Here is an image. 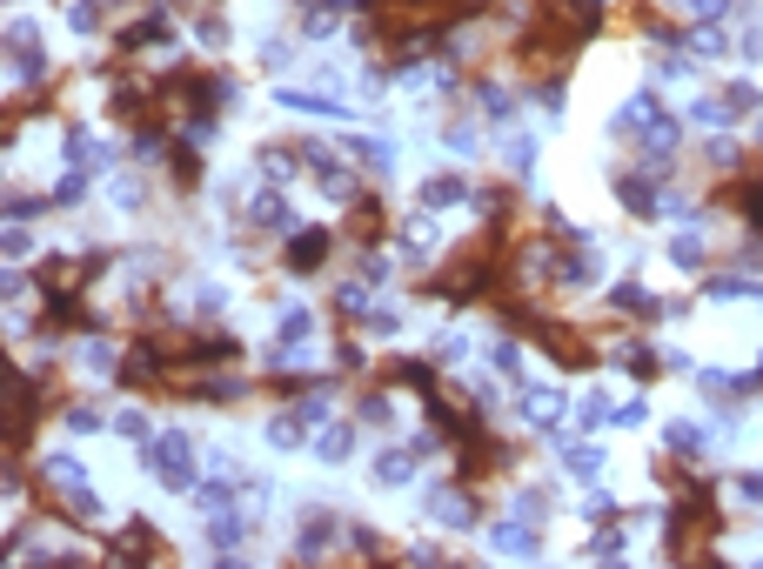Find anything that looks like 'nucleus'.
Returning a JSON list of instances; mask_svg holds the SVG:
<instances>
[{"instance_id": "a19ab883", "label": "nucleus", "mask_w": 763, "mask_h": 569, "mask_svg": "<svg viewBox=\"0 0 763 569\" xmlns=\"http://www.w3.org/2000/svg\"><path fill=\"white\" fill-rule=\"evenodd\" d=\"M88 188H95V168H74V161H67V168L54 175V208H80Z\"/></svg>"}, {"instance_id": "37998d69", "label": "nucleus", "mask_w": 763, "mask_h": 569, "mask_svg": "<svg viewBox=\"0 0 763 569\" xmlns=\"http://www.w3.org/2000/svg\"><path fill=\"white\" fill-rule=\"evenodd\" d=\"M684 121H690V128H704V134H717V128H730L737 114H730V101H723V95H697Z\"/></svg>"}, {"instance_id": "4d7b16f0", "label": "nucleus", "mask_w": 763, "mask_h": 569, "mask_svg": "<svg viewBox=\"0 0 763 569\" xmlns=\"http://www.w3.org/2000/svg\"><path fill=\"white\" fill-rule=\"evenodd\" d=\"M469 349H476V342H469V336H462V329H449V336H443V342H436V349H429V355H436V362H443V369H462V362H469Z\"/></svg>"}, {"instance_id": "aec40b11", "label": "nucleus", "mask_w": 763, "mask_h": 569, "mask_svg": "<svg viewBox=\"0 0 763 569\" xmlns=\"http://www.w3.org/2000/svg\"><path fill=\"white\" fill-rule=\"evenodd\" d=\"M663 255H669L676 275H710V241H704L697 221H676V234L663 241Z\"/></svg>"}, {"instance_id": "f8f14e48", "label": "nucleus", "mask_w": 763, "mask_h": 569, "mask_svg": "<svg viewBox=\"0 0 763 569\" xmlns=\"http://www.w3.org/2000/svg\"><path fill=\"white\" fill-rule=\"evenodd\" d=\"M382 382H389V389H408L415 402H429V395H443V362H436V355H389V362H382Z\"/></svg>"}, {"instance_id": "bb28decb", "label": "nucleus", "mask_w": 763, "mask_h": 569, "mask_svg": "<svg viewBox=\"0 0 763 569\" xmlns=\"http://www.w3.org/2000/svg\"><path fill=\"white\" fill-rule=\"evenodd\" d=\"M254 168H262V182L295 188V182H302V147H295V134H288V141H262V147H254Z\"/></svg>"}, {"instance_id": "c03bdc74", "label": "nucleus", "mask_w": 763, "mask_h": 569, "mask_svg": "<svg viewBox=\"0 0 763 569\" xmlns=\"http://www.w3.org/2000/svg\"><path fill=\"white\" fill-rule=\"evenodd\" d=\"M717 95L730 101V114H737V121H750V114L763 108V88H756V80H750V74H737V80H723V88H717Z\"/></svg>"}, {"instance_id": "473e14b6", "label": "nucleus", "mask_w": 763, "mask_h": 569, "mask_svg": "<svg viewBox=\"0 0 763 569\" xmlns=\"http://www.w3.org/2000/svg\"><path fill=\"white\" fill-rule=\"evenodd\" d=\"M161 168H167V188H182V195H195V188H201V147L175 134V147H167V161H161Z\"/></svg>"}, {"instance_id": "393cba45", "label": "nucleus", "mask_w": 763, "mask_h": 569, "mask_svg": "<svg viewBox=\"0 0 763 569\" xmlns=\"http://www.w3.org/2000/svg\"><path fill=\"white\" fill-rule=\"evenodd\" d=\"M415 442H382L375 449V462H369V482H375V490H408V482H415Z\"/></svg>"}, {"instance_id": "6e6552de", "label": "nucleus", "mask_w": 763, "mask_h": 569, "mask_svg": "<svg viewBox=\"0 0 763 569\" xmlns=\"http://www.w3.org/2000/svg\"><path fill=\"white\" fill-rule=\"evenodd\" d=\"M389 249H395V262L402 269H436L443 262V228H436V215L429 208H415V215H402L395 221V234H389Z\"/></svg>"}, {"instance_id": "f3484780", "label": "nucleus", "mask_w": 763, "mask_h": 569, "mask_svg": "<svg viewBox=\"0 0 763 569\" xmlns=\"http://www.w3.org/2000/svg\"><path fill=\"white\" fill-rule=\"evenodd\" d=\"M710 201H717V208H730L743 228H756V234H763V168H756V175H730Z\"/></svg>"}, {"instance_id": "f704fd0d", "label": "nucleus", "mask_w": 763, "mask_h": 569, "mask_svg": "<svg viewBox=\"0 0 763 569\" xmlns=\"http://www.w3.org/2000/svg\"><path fill=\"white\" fill-rule=\"evenodd\" d=\"M697 154H704V168H710V175H723V182H730V175H743V141H730L723 128H717V134H704V147H697Z\"/></svg>"}, {"instance_id": "e2e57ef3", "label": "nucleus", "mask_w": 763, "mask_h": 569, "mask_svg": "<svg viewBox=\"0 0 763 569\" xmlns=\"http://www.w3.org/2000/svg\"><path fill=\"white\" fill-rule=\"evenodd\" d=\"M34 255V234H28V221H8V262H28Z\"/></svg>"}, {"instance_id": "2eb2a0df", "label": "nucleus", "mask_w": 763, "mask_h": 569, "mask_svg": "<svg viewBox=\"0 0 763 569\" xmlns=\"http://www.w3.org/2000/svg\"><path fill=\"white\" fill-rule=\"evenodd\" d=\"M482 543H489L495 556H543V523H530V516L509 510L502 523H489V529H482Z\"/></svg>"}, {"instance_id": "13d9d810", "label": "nucleus", "mask_w": 763, "mask_h": 569, "mask_svg": "<svg viewBox=\"0 0 763 569\" xmlns=\"http://www.w3.org/2000/svg\"><path fill=\"white\" fill-rule=\"evenodd\" d=\"M730 496H737V503H750V510H763V469L730 475Z\"/></svg>"}, {"instance_id": "2f4dec72", "label": "nucleus", "mask_w": 763, "mask_h": 569, "mask_svg": "<svg viewBox=\"0 0 763 569\" xmlns=\"http://www.w3.org/2000/svg\"><path fill=\"white\" fill-rule=\"evenodd\" d=\"M108 201H115L121 215H148V208H154V182H148L141 168H115V182H108Z\"/></svg>"}, {"instance_id": "a878e982", "label": "nucleus", "mask_w": 763, "mask_h": 569, "mask_svg": "<svg viewBox=\"0 0 763 569\" xmlns=\"http://www.w3.org/2000/svg\"><path fill=\"white\" fill-rule=\"evenodd\" d=\"M54 423H61L67 436H101V429H115V416L101 409V402H88V395H61V402H54Z\"/></svg>"}, {"instance_id": "8fccbe9b", "label": "nucleus", "mask_w": 763, "mask_h": 569, "mask_svg": "<svg viewBox=\"0 0 763 569\" xmlns=\"http://www.w3.org/2000/svg\"><path fill=\"white\" fill-rule=\"evenodd\" d=\"M362 336H375V342H395V336H402V308L375 302V308H369V321H362Z\"/></svg>"}, {"instance_id": "603ef678", "label": "nucleus", "mask_w": 763, "mask_h": 569, "mask_svg": "<svg viewBox=\"0 0 763 569\" xmlns=\"http://www.w3.org/2000/svg\"><path fill=\"white\" fill-rule=\"evenodd\" d=\"M115 436H121V442H134V449H141V442H154L148 409H115Z\"/></svg>"}, {"instance_id": "4c0bfd02", "label": "nucleus", "mask_w": 763, "mask_h": 569, "mask_svg": "<svg viewBox=\"0 0 763 569\" xmlns=\"http://www.w3.org/2000/svg\"><path fill=\"white\" fill-rule=\"evenodd\" d=\"M188 34H195L208 54H221V47L235 41V28H228V8H195V14H188Z\"/></svg>"}, {"instance_id": "f257e3e1", "label": "nucleus", "mask_w": 763, "mask_h": 569, "mask_svg": "<svg viewBox=\"0 0 763 569\" xmlns=\"http://www.w3.org/2000/svg\"><path fill=\"white\" fill-rule=\"evenodd\" d=\"M141 469L161 482V490H175V496H195L201 475H208V462L195 456V442L182 429H154V442H141Z\"/></svg>"}, {"instance_id": "9d476101", "label": "nucleus", "mask_w": 763, "mask_h": 569, "mask_svg": "<svg viewBox=\"0 0 763 569\" xmlns=\"http://www.w3.org/2000/svg\"><path fill=\"white\" fill-rule=\"evenodd\" d=\"M569 409H576V402H569L563 389H543V382H523V389H516V416H523L530 429H543L549 442L563 436V423H569Z\"/></svg>"}, {"instance_id": "f03ea898", "label": "nucleus", "mask_w": 763, "mask_h": 569, "mask_svg": "<svg viewBox=\"0 0 763 569\" xmlns=\"http://www.w3.org/2000/svg\"><path fill=\"white\" fill-rule=\"evenodd\" d=\"M342 543H349V510H328V503L295 510V536H288L295 562H328V556H342Z\"/></svg>"}, {"instance_id": "c85d7f7f", "label": "nucleus", "mask_w": 763, "mask_h": 569, "mask_svg": "<svg viewBox=\"0 0 763 569\" xmlns=\"http://www.w3.org/2000/svg\"><path fill=\"white\" fill-rule=\"evenodd\" d=\"M315 329L321 321H315L308 302H282L275 308V349H315Z\"/></svg>"}, {"instance_id": "c9c22d12", "label": "nucleus", "mask_w": 763, "mask_h": 569, "mask_svg": "<svg viewBox=\"0 0 763 569\" xmlns=\"http://www.w3.org/2000/svg\"><path fill=\"white\" fill-rule=\"evenodd\" d=\"M443 154H449V161L482 154V114H456V121H443Z\"/></svg>"}, {"instance_id": "423d86ee", "label": "nucleus", "mask_w": 763, "mask_h": 569, "mask_svg": "<svg viewBox=\"0 0 763 569\" xmlns=\"http://www.w3.org/2000/svg\"><path fill=\"white\" fill-rule=\"evenodd\" d=\"M248 349L235 329H182L175 336V369L182 375H201V369H235Z\"/></svg>"}, {"instance_id": "de8ad7c7", "label": "nucleus", "mask_w": 763, "mask_h": 569, "mask_svg": "<svg viewBox=\"0 0 763 569\" xmlns=\"http://www.w3.org/2000/svg\"><path fill=\"white\" fill-rule=\"evenodd\" d=\"M623 549H630V516L597 523V536H589V556H623Z\"/></svg>"}, {"instance_id": "ea45409f", "label": "nucleus", "mask_w": 763, "mask_h": 569, "mask_svg": "<svg viewBox=\"0 0 763 569\" xmlns=\"http://www.w3.org/2000/svg\"><path fill=\"white\" fill-rule=\"evenodd\" d=\"M576 423L597 436V429H617V402H610V389H589L582 402H576Z\"/></svg>"}, {"instance_id": "5fc2aeb1", "label": "nucleus", "mask_w": 763, "mask_h": 569, "mask_svg": "<svg viewBox=\"0 0 763 569\" xmlns=\"http://www.w3.org/2000/svg\"><path fill=\"white\" fill-rule=\"evenodd\" d=\"M530 101H536L549 121H563V108H569V101H563V74H556V80H530Z\"/></svg>"}, {"instance_id": "7c9ffc66", "label": "nucleus", "mask_w": 763, "mask_h": 569, "mask_svg": "<svg viewBox=\"0 0 763 569\" xmlns=\"http://www.w3.org/2000/svg\"><path fill=\"white\" fill-rule=\"evenodd\" d=\"M482 355H489V369H495L509 389H523V382H530V369H523V336H516V329H495V342H489Z\"/></svg>"}, {"instance_id": "3c124183", "label": "nucleus", "mask_w": 763, "mask_h": 569, "mask_svg": "<svg viewBox=\"0 0 763 569\" xmlns=\"http://www.w3.org/2000/svg\"><path fill=\"white\" fill-rule=\"evenodd\" d=\"M54 208V195H34V188H8V221H34V215H47Z\"/></svg>"}, {"instance_id": "c756f323", "label": "nucleus", "mask_w": 763, "mask_h": 569, "mask_svg": "<svg viewBox=\"0 0 763 569\" xmlns=\"http://www.w3.org/2000/svg\"><path fill=\"white\" fill-rule=\"evenodd\" d=\"M356 442H362V423H356V416H342V423L328 416V423L315 429V456H321L328 469H342V462L356 456Z\"/></svg>"}, {"instance_id": "bf43d9fd", "label": "nucleus", "mask_w": 763, "mask_h": 569, "mask_svg": "<svg viewBox=\"0 0 763 569\" xmlns=\"http://www.w3.org/2000/svg\"><path fill=\"white\" fill-rule=\"evenodd\" d=\"M8 47H41V21L34 14H8Z\"/></svg>"}, {"instance_id": "4be33fe9", "label": "nucleus", "mask_w": 763, "mask_h": 569, "mask_svg": "<svg viewBox=\"0 0 763 569\" xmlns=\"http://www.w3.org/2000/svg\"><path fill=\"white\" fill-rule=\"evenodd\" d=\"M495 161H502V175H509V182H530V175H536V161H543V141H536L530 128H502Z\"/></svg>"}, {"instance_id": "412c9836", "label": "nucleus", "mask_w": 763, "mask_h": 569, "mask_svg": "<svg viewBox=\"0 0 763 569\" xmlns=\"http://www.w3.org/2000/svg\"><path fill=\"white\" fill-rule=\"evenodd\" d=\"M369 308H375V282H362L356 269L328 288V315H335V321H349V329H362V321H369Z\"/></svg>"}, {"instance_id": "69168bd1", "label": "nucleus", "mask_w": 763, "mask_h": 569, "mask_svg": "<svg viewBox=\"0 0 763 569\" xmlns=\"http://www.w3.org/2000/svg\"><path fill=\"white\" fill-rule=\"evenodd\" d=\"M402 556H408V562H443V556H449V549H436V543H408V549H402Z\"/></svg>"}, {"instance_id": "680f3d73", "label": "nucleus", "mask_w": 763, "mask_h": 569, "mask_svg": "<svg viewBox=\"0 0 763 569\" xmlns=\"http://www.w3.org/2000/svg\"><path fill=\"white\" fill-rule=\"evenodd\" d=\"M643 423H650V402H643V395H623V402H617V429H643Z\"/></svg>"}, {"instance_id": "b1692460", "label": "nucleus", "mask_w": 763, "mask_h": 569, "mask_svg": "<svg viewBox=\"0 0 763 569\" xmlns=\"http://www.w3.org/2000/svg\"><path fill=\"white\" fill-rule=\"evenodd\" d=\"M275 108L282 114H308V121H349V101L342 95H315V88H275Z\"/></svg>"}, {"instance_id": "9b49d317", "label": "nucleus", "mask_w": 763, "mask_h": 569, "mask_svg": "<svg viewBox=\"0 0 763 569\" xmlns=\"http://www.w3.org/2000/svg\"><path fill=\"white\" fill-rule=\"evenodd\" d=\"M603 315H610V321H663V315H669V295H650L636 275H623V282L603 288Z\"/></svg>"}, {"instance_id": "864d4df0", "label": "nucleus", "mask_w": 763, "mask_h": 569, "mask_svg": "<svg viewBox=\"0 0 763 569\" xmlns=\"http://www.w3.org/2000/svg\"><path fill=\"white\" fill-rule=\"evenodd\" d=\"M342 556H389V543H382L362 516H349V543H342Z\"/></svg>"}, {"instance_id": "0e129e2a", "label": "nucleus", "mask_w": 763, "mask_h": 569, "mask_svg": "<svg viewBox=\"0 0 763 569\" xmlns=\"http://www.w3.org/2000/svg\"><path fill=\"white\" fill-rule=\"evenodd\" d=\"M737 54H743V61H763V21H750V28H743V41H737Z\"/></svg>"}, {"instance_id": "58836bf2", "label": "nucleus", "mask_w": 763, "mask_h": 569, "mask_svg": "<svg viewBox=\"0 0 763 569\" xmlns=\"http://www.w3.org/2000/svg\"><path fill=\"white\" fill-rule=\"evenodd\" d=\"M690 54L697 61H723V54H737V41H730L723 21H690Z\"/></svg>"}, {"instance_id": "20e7f679", "label": "nucleus", "mask_w": 763, "mask_h": 569, "mask_svg": "<svg viewBox=\"0 0 763 569\" xmlns=\"http://www.w3.org/2000/svg\"><path fill=\"white\" fill-rule=\"evenodd\" d=\"M335 249H342V234L335 228H321V221H295L288 234H282V249H275V269L282 275H321L328 262H335Z\"/></svg>"}, {"instance_id": "1a4fd4ad", "label": "nucleus", "mask_w": 763, "mask_h": 569, "mask_svg": "<svg viewBox=\"0 0 763 569\" xmlns=\"http://www.w3.org/2000/svg\"><path fill=\"white\" fill-rule=\"evenodd\" d=\"M101 556H108V562H167V536H161L148 516L128 510V529H115V536L101 543Z\"/></svg>"}, {"instance_id": "ddd939ff", "label": "nucleus", "mask_w": 763, "mask_h": 569, "mask_svg": "<svg viewBox=\"0 0 763 569\" xmlns=\"http://www.w3.org/2000/svg\"><path fill=\"white\" fill-rule=\"evenodd\" d=\"M288 14H295L302 41H335L342 14H362V0H288Z\"/></svg>"}, {"instance_id": "338daca9", "label": "nucleus", "mask_w": 763, "mask_h": 569, "mask_svg": "<svg viewBox=\"0 0 763 569\" xmlns=\"http://www.w3.org/2000/svg\"><path fill=\"white\" fill-rule=\"evenodd\" d=\"M750 147H756V154H763V108H756V114H750Z\"/></svg>"}, {"instance_id": "774afa93", "label": "nucleus", "mask_w": 763, "mask_h": 569, "mask_svg": "<svg viewBox=\"0 0 763 569\" xmlns=\"http://www.w3.org/2000/svg\"><path fill=\"white\" fill-rule=\"evenodd\" d=\"M743 375H750V395H763V362H756V369H743Z\"/></svg>"}, {"instance_id": "a18cd8bd", "label": "nucleus", "mask_w": 763, "mask_h": 569, "mask_svg": "<svg viewBox=\"0 0 763 569\" xmlns=\"http://www.w3.org/2000/svg\"><path fill=\"white\" fill-rule=\"evenodd\" d=\"M509 510H516V516H530V523H549L556 490H549V482H530V490H516V496H509Z\"/></svg>"}, {"instance_id": "39448f33", "label": "nucleus", "mask_w": 763, "mask_h": 569, "mask_svg": "<svg viewBox=\"0 0 763 569\" xmlns=\"http://www.w3.org/2000/svg\"><path fill=\"white\" fill-rule=\"evenodd\" d=\"M235 228L282 241V234L295 228V201H288V188H282V182H254V188L241 195V208H235Z\"/></svg>"}, {"instance_id": "4468645a", "label": "nucleus", "mask_w": 763, "mask_h": 569, "mask_svg": "<svg viewBox=\"0 0 763 569\" xmlns=\"http://www.w3.org/2000/svg\"><path fill=\"white\" fill-rule=\"evenodd\" d=\"M469 201H476V182L462 168H443V175H429V182L415 188V208H429V215H456Z\"/></svg>"}, {"instance_id": "09e8293b", "label": "nucleus", "mask_w": 763, "mask_h": 569, "mask_svg": "<svg viewBox=\"0 0 763 569\" xmlns=\"http://www.w3.org/2000/svg\"><path fill=\"white\" fill-rule=\"evenodd\" d=\"M723 262H730V269H743V275H763V234H756V228H743V241H737V249H723Z\"/></svg>"}, {"instance_id": "0eeeda50", "label": "nucleus", "mask_w": 763, "mask_h": 569, "mask_svg": "<svg viewBox=\"0 0 763 569\" xmlns=\"http://www.w3.org/2000/svg\"><path fill=\"white\" fill-rule=\"evenodd\" d=\"M610 195L630 221H663V175L643 168V161H617L610 168Z\"/></svg>"}, {"instance_id": "6e6d98bb", "label": "nucleus", "mask_w": 763, "mask_h": 569, "mask_svg": "<svg viewBox=\"0 0 763 569\" xmlns=\"http://www.w3.org/2000/svg\"><path fill=\"white\" fill-rule=\"evenodd\" d=\"M295 61H302L295 41H262V67H269V74H295Z\"/></svg>"}, {"instance_id": "79ce46f5", "label": "nucleus", "mask_w": 763, "mask_h": 569, "mask_svg": "<svg viewBox=\"0 0 763 569\" xmlns=\"http://www.w3.org/2000/svg\"><path fill=\"white\" fill-rule=\"evenodd\" d=\"M262 436H269V449H282V456H288V449H302L315 429H308L295 409H282V416H269V429H262Z\"/></svg>"}, {"instance_id": "6ab92c4d", "label": "nucleus", "mask_w": 763, "mask_h": 569, "mask_svg": "<svg viewBox=\"0 0 763 569\" xmlns=\"http://www.w3.org/2000/svg\"><path fill=\"white\" fill-rule=\"evenodd\" d=\"M335 141H342V154L356 161L369 182H389V175H395V161H402L395 141H382V134H335Z\"/></svg>"}, {"instance_id": "72a5a7b5", "label": "nucleus", "mask_w": 763, "mask_h": 569, "mask_svg": "<svg viewBox=\"0 0 763 569\" xmlns=\"http://www.w3.org/2000/svg\"><path fill=\"white\" fill-rule=\"evenodd\" d=\"M663 456L676 462H710V436L697 423H663Z\"/></svg>"}, {"instance_id": "dca6fc26", "label": "nucleus", "mask_w": 763, "mask_h": 569, "mask_svg": "<svg viewBox=\"0 0 763 569\" xmlns=\"http://www.w3.org/2000/svg\"><path fill=\"white\" fill-rule=\"evenodd\" d=\"M248 536H254V516H248V503H235V510H215V516H208V549H215L221 562H241Z\"/></svg>"}, {"instance_id": "5701e85b", "label": "nucleus", "mask_w": 763, "mask_h": 569, "mask_svg": "<svg viewBox=\"0 0 763 569\" xmlns=\"http://www.w3.org/2000/svg\"><path fill=\"white\" fill-rule=\"evenodd\" d=\"M476 114H482L489 128H516V114H523V95L509 88V80L482 74V80H476Z\"/></svg>"}, {"instance_id": "052dcab7", "label": "nucleus", "mask_w": 763, "mask_h": 569, "mask_svg": "<svg viewBox=\"0 0 763 569\" xmlns=\"http://www.w3.org/2000/svg\"><path fill=\"white\" fill-rule=\"evenodd\" d=\"M610 516H630V510H623L617 496H603V490H597V496L582 503V523H589V529H597V523H610Z\"/></svg>"}, {"instance_id": "a211bd4d", "label": "nucleus", "mask_w": 763, "mask_h": 569, "mask_svg": "<svg viewBox=\"0 0 763 569\" xmlns=\"http://www.w3.org/2000/svg\"><path fill=\"white\" fill-rule=\"evenodd\" d=\"M182 395L188 402H208V409H235V402L248 395V382L235 369H201V375H182Z\"/></svg>"}, {"instance_id": "49530a36", "label": "nucleus", "mask_w": 763, "mask_h": 569, "mask_svg": "<svg viewBox=\"0 0 763 569\" xmlns=\"http://www.w3.org/2000/svg\"><path fill=\"white\" fill-rule=\"evenodd\" d=\"M328 355H335V375H349V382H356V375H369V342H362V336H342Z\"/></svg>"}, {"instance_id": "7ed1b4c3", "label": "nucleus", "mask_w": 763, "mask_h": 569, "mask_svg": "<svg viewBox=\"0 0 763 569\" xmlns=\"http://www.w3.org/2000/svg\"><path fill=\"white\" fill-rule=\"evenodd\" d=\"M422 516H429L436 529H449V536L482 529V496H476V482H462V475H436L429 490H422Z\"/></svg>"}, {"instance_id": "cd10ccee", "label": "nucleus", "mask_w": 763, "mask_h": 569, "mask_svg": "<svg viewBox=\"0 0 763 569\" xmlns=\"http://www.w3.org/2000/svg\"><path fill=\"white\" fill-rule=\"evenodd\" d=\"M556 462H563V475H569V482H589V490H597V482H603V449H597V442L556 436Z\"/></svg>"}, {"instance_id": "e433bc0d", "label": "nucleus", "mask_w": 763, "mask_h": 569, "mask_svg": "<svg viewBox=\"0 0 763 569\" xmlns=\"http://www.w3.org/2000/svg\"><path fill=\"white\" fill-rule=\"evenodd\" d=\"M356 423H362V429H389V423H395V395H389V382H369V389L356 395Z\"/></svg>"}]
</instances>
